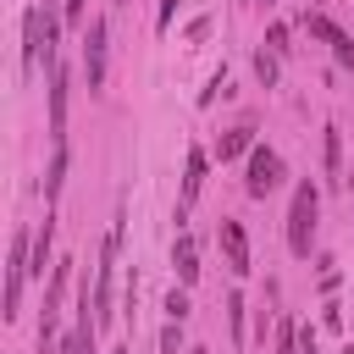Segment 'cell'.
Here are the masks:
<instances>
[{
  "instance_id": "6da1fadb",
  "label": "cell",
  "mask_w": 354,
  "mask_h": 354,
  "mask_svg": "<svg viewBox=\"0 0 354 354\" xmlns=\"http://www.w3.org/2000/svg\"><path fill=\"white\" fill-rule=\"evenodd\" d=\"M315 216H321V194H315V183H299L293 188V205H288V249L304 260L310 254V243H315Z\"/></svg>"
},
{
  "instance_id": "7a4b0ae2",
  "label": "cell",
  "mask_w": 354,
  "mask_h": 354,
  "mask_svg": "<svg viewBox=\"0 0 354 354\" xmlns=\"http://www.w3.org/2000/svg\"><path fill=\"white\" fill-rule=\"evenodd\" d=\"M116 243H122V227L105 232V249H100V271H94V326L111 321V277H116Z\"/></svg>"
},
{
  "instance_id": "3957f363",
  "label": "cell",
  "mask_w": 354,
  "mask_h": 354,
  "mask_svg": "<svg viewBox=\"0 0 354 354\" xmlns=\"http://www.w3.org/2000/svg\"><path fill=\"white\" fill-rule=\"evenodd\" d=\"M277 183H282V155H277L271 144H254V149H249V183H243V188H249L254 199H266Z\"/></svg>"
},
{
  "instance_id": "277c9868",
  "label": "cell",
  "mask_w": 354,
  "mask_h": 354,
  "mask_svg": "<svg viewBox=\"0 0 354 354\" xmlns=\"http://www.w3.org/2000/svg\"><path fill=\"white\" fill-rule=\"evenodd\" d=\"M83 77H88V88H105V22L100 17L83 33Z\"/></svg>"
},
{
  "instance_id": "5b68a950",
  "label": "cell",
  "mask_w": 354,
  "mask_h": 354,
  "mask_svg": "<svg viewBox=\"0 0 354 354\" xmlns=\"http://www.w3.org/2000/svg\"><path fill=\"white\" fill-rule=\"evenodd\" d=\"M304 28H310L315 39H326V44H332V55H337L343 66H354V39H348V33H343L326 11H310V17H304Z\"/></svg>"
},
{
  "instance_id": "8992f818",
  "label": "cell",
  "mask_w": 354,
  "mask_h": 354,
  "mask_svg": "<svg viewBox=\"0 0 354 354\" xmlns=\"http://www.w3.org/2000/svg\"><path fill=\"white\" fill-rule=\"evenodd\" d=\"M50 138L66 144V66H50Z\"/></svg>"
},
{
  "instance_id": "52a82bcc",
  "label": "cell",
  "mask_w": 354,
  "mask_h": 354,
  "mask_svg": "<svg viewBox=\"0 0 354 354\" xmlns=\"http://www.w3.org/2000/svg\"><path fill=\"white\" fill-rule=\"evenodd\" d=\"M205 166H210V155L194 144V149H188V166H183V205H177V216L199 199V188H205Z\"/></svg>"
},
{
  "instance_id": "ba28073f",
  "label": "cell",
  "mask_w": 354,
  "mask_h": 354,
  "mask_svg": "<svg viewBox=\"0 0 354 354\" xmlns=\"http://www.w3.org/2000/svg\"><path fill=\"white\" fill-rule=\"evenodd\" d=\"M216 238H221V249H227V266L243 277V271H249V238H243V227H238V221H221Z\"/></svg>"
},
{
  "instance_id": "9c48e42d",
  "label": "cell",
  "mask_w": 354,
  "mask_h": 354,
  "mask_svg": "<svg viewBox=\"0 0 354 354\" xmlns=\"http://www.w3.org/2000/svg\"><path fill=\"white\" fill-rule=\"evenodd\" d=\"M171 266H177V282L194 288V277H199V243H194V232H177V243H171Z\"/></svg>"
},
{
  "instance_id": "30bf717a",
  "label": "cell",
  "mask_w": 354,
  "mask_h": 354,
  "mask_svg": "<svg viewBox=\"0 0 354 354\" xmlns=\"http://www.w3.org/2000/svg\"><path fill=\"white\" fill-rule=\"evenodd\" d=\"M249 133H254V127H232V133L221 138V160H232V155H249V149H254V138H249Z\"/></svg>"
},
{
  "instance_id": "8fae6325",
  "label": "cell",
  "mask_w": 354,
  "mask_h": 354,
  "mask_svg": "<svg viewBox=\"0 0 354 354\" xmlns=\"http://www.w3.org/2000/svg\"><path fill=\"white\" fill-rule=\"evenodd\" d=\"M66 183V144H55V160H50V177H44V199H55Z\"/></svg>"
},
{
  "instance_id": "7c38bea8",
  "label": "cell",
  "mask_w": 354,
  "mask_h": 354,
  "mask_svg": "<svg viewBox=\"0 0 354 354\" xmlns=\"http://www.w3.org/2000/svg\"><path fill=\"white\" fill-rule=\"evenodd\" d=\"M227 321H232V343L243 348V293H227Z\"/></svg>"
},
{
  "instance_id": "4fadbf2b",
  "label": "cell",
  "mask_w": 354,
  "mask_h": 354,
  "mask_svg": "<svg viewBox=\"0 0 354 354\" xmlns=\"http://www.w3.org/2000/svg\"><path fill=\"white\" fill-rule=\"evenodd\" d=\"M337 166H343V138H337V127H326V171L337 177Z\"/></svg>"
},
{
  "instance_id": "5bb4252c",
  "label": "cell",
  "mask_w": 354,
  "mask_h": 354,
  "mask_svg": "<svg viewBox=\"0 0 354 354\" xmlns=\"http://www.w3.org/2000/svg\"><path fill=\"white\" fill-rule=\"evenodd\" d=\"M166 315L171 321H188V288H171L166 293Z\"/></svg>"
},
{
  "instance_id": "9a60e30c",
  "label": "cell",
  "mask_w": 354,
  "mask_h": 354,
  "mask_svg": "<svg viewBox=\"0 0 354 354\" xmlns=\"http://www.w3.org/2000/svg\"><path fill=\"white\" fill-rule=\"evenodd\" d=\"M277 354H299V326H293V321L277 326Z\"/></svg>"
},
{
  "instance_id": "2e32d148",
  "label": "cell",
  "mask_w": 354,
  "mask_h": 354,
  "mask_svg": "<svg viewBox=\"0 0 354 354\" xmlns=\"http://www.w3.org/2000/svg\"><path fill=\"white\" fill-rule=\"evenodd\" d=\"M254 72H260V77H266V88H271V83H277V55H271V50H260V55H254Z\"/></svg>"
},
{
  "instance_id": "e0dca14e",
  "label": "cell",
  "mask_w": 354,
  "mask_h": 354,
  "mask_svg": "<svg viewBox=\"0 0 354 354\" xmlns=\"http://www.w3.org/2000/svg\"><path fill=\"white\" fill-rule=\"evenodd\" d=\"M266 44H271V55H282V50H288V28H282V22H271V33H266Z\"/></svg>"
},
{
  "instance_id": "ac0fdd59",
  "label": "cell",
  "mask_w": 354,
  "mask_h": 354,
  "mask_svg": "<svg viewBox=\"0 0 354 354\" xmlns=\"http://www.w3.org/2000/svg\"><path fill=\"white\" fill-rule=\"evenodd\" d=\"M177 343H183V321H171V326L160 332V348H166V354H177Z\"/></svg>"
},
{
  "instance_id": "d6986e66",
  "label": "cell",
  "mask_w": 354,
  "mask_h": 354,
  "mask_svg": "<svg viewBox=\"0 0 354 354\" xmlns=\"http://www.w3.org/2000/svg\"><path fill=\"white\" fill-rule=\"evenodd\" d=\"M61 22H83V0H66L61 6Z\"/></svg>"
},
{
  "instance_id": "ffe728a7",
  "label": "cell",
  "mask_w": 354,
  "mask_h": 354,
  "mask_svg": "<svg viewBox=\"0 0 354 354\" xmlns=\"http://www.w3.org/2000/svg\"><path fill=\"white\" fill-rule=\"evenodd\" d=\"M299 354H321V348H315V332H310V326L299 332Z\"/></svg>"
},
{
  "instance_id": "44dd1931",
  "label": "cell",
  "mask_w": 354,
  "mask_h": 354,
  "mask_svg": "<svg viewBox=\"0 0 354 354\" xmlns=\"http://www.w3.org/2000/svg\"><path fill=\"white\" fill-rule=\"evenodd\" d=\"M171 17H177V0H166V6H160V17H155V22H160V28H171Z\"/></svg>"
},
{
  "instance_id": "7402d4cb",
  "label": "cell",
  "mask_w": 354,
  "mask_h": 354,
  "mask_svg": "<svg viewBox=\"0 0 354 354\" xmlns=\"http://www.w3.org/2000/svg\"><path fill=\"white\" fill-rule=\"evenodd\" d=\"M116 354H127V348H116Z\"/></svg>"
}]
</instances>
